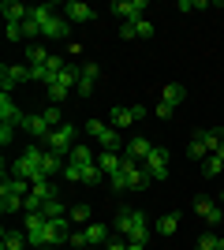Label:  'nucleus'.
<instances>
[{
  "instance_id": "1",
  "label": "nucleus",
  "mask_w": 224,
  "mask_h": 250,
  "mask_svg": "<svg viewBox=\"0 0 224 250\" xmlns=\"http://www.w3.org/2000/svg\"><path fill=\"white\" fill-rule=\"evenodd\" d=\"M108 183H112V190H146L153 183V176L146 172V165L123 157V168H120L116 176H108Z\"/></svg>"
},
{
  "instance_id": "2",
  "label": "nucleus",
  "mask_w": 224,
  "mask_h": 250,
  "mask_svg": "<svg viewBox=\"0 0 224 250\" xmlns=\"http://www.w3.org/2000/svg\"><path fill=\"white\" fill-rule=\"evenodd\" d=\"M116 231H120L127 243H149V231H153V228H149L146 213H139V209H120Z\"/></svg>"
},
{
  "instance_id": "3",
  "label": "nucleus",
  "mask_w": 224,
  "mask_h": 250,
  "mask_svg": "<svg viewBox=\"0 0 224 250\" xmlns=\"http://www.w3.org/2000/svg\"><path fill=\"white\" fill-rule=\"evenodd\" d=\"M11 176L30 179V183H34V179H49V176H45V149L41 146H30L15 165H11Z\"/></svg>"
},
{
  "instance_id": "4",
  "label": "nucleus",
  "mask_w": 224,
  "mask_h": 250,
  "mask_svg": "<svg viewBox=\"0 0 224 250\" xmlns=\"http://www.w3.org/2000/svg\"><path fill=\"white\" fill-rule=\"evenodd\" d=\"M82 131H86L90 138H97V146H101V149H116V153H120V149L127 146V142H123V135H120L112 124H105V120H90Z\"/></svg>"
},
{
  "instance_id": "5",
  "label": "nucleus",
  "mask_w": 224,
  "mask_h": 250,
  "mask_svg": "<svg viewBox=\"0 0 224 250\" xmlns=\"http://www.w3.org/2000/svg\"><path fill=\"white\" fill-rule=\"evenodd\" d=\"M75 135H79V127L75 124H64V127H56L53 135H49V142H45V149H53V153H71L79 142H75Z\"/></svg>"
},
{
  "instance_id": "6",
  "label": "nucleus",
  "mask_w": 224,
  "mask_h": 250,
  "mask_svg": "<svg viewBox=\"0 0 224 250\" xmlns=\"http://www.w3.org/2000/svg\"><path fill=\"white\" fill-rule=\"evenodd\" d=\"M146 8H149L146 0H112V4H108V11H112V15H120L123 22H139V19H146V15H142Z\"/></svg>"
},
{
  "instance_id": "7",
  "label": "nucleus",
  "mask_w": 224,
  "mask_h": 250,
  "mask_svg": "<svg viewBox=\"0 0 224 250\" xmlns=\"http://www.w3.org/2000/svg\"><path fill=\"white\" fill-rule=\"evenodd\" d=\"M30 79V67H22V63H4L0 67V94H11L19 83Z\"/></svg>"
},
{
  "instance_id": "8",
  "label": "nucleus",
  "mask_w": 224,
  "mask_h": 250,
  "mask_svg": "<svg viewBox=\"0 0 224 250\" xmlns=\"http://www.w3.org/2000/svg\"><path fill=\"white\" fill-rule=\"evenodd\" d=\"M142 165H146V172L157 179V183H161V179H168V149H164V146H153Z\"/></svg>"
},
{
  "instance_id": "9",
  "label": "nucleus",
  "mask_w": 224,
  "mask_h": 250,
  "mask_svg": "<svg viewBox=\"0 0 224 250\" xmlns=\"http://www.w3.org/2000/svg\"><path fill=\"white\" fill-rule=\"evenodd\" d=\"M71 243V217H53L49 220V250Z\"/></svg>"
},
{
  "instance_id": "10",
  "label": "nucleus",
  "mask_w": 224,
  "mask_h": 250,
  "mask_svg": "<svg viewBox=\"0 0 224 250\" xmlns=\"http://www.w3.org/2000/svg\"><path fill=\"white\" fill-rule=\"evenodd\" d=\"M19 127H22V131H30L38 142H49V135H53V127H49V120H45L41 112H26Z\"/></svg>"
},
{
  "instance_id": "11",
  "label": "nucleus",
  "mask_w": 224,
  "mask_h": 250,
  "mask_svg": "<svg viewBox=\"0 0 224 250\" xmlns=\"http://www.w3.org/2000/svg\"><path fill=\"white\" fill-rule=\"evenodd\" d=\"M67 34H71V22H67V15H64V11H56L53 19L45 22L41 38H45V42H60V38H67Z\"/></svg>"
},
{
  "instance_id": "12",
  "label": "nucleus",
  "mask_w": 224,
  "mask_h": 250,
  "mask_svg": "<svg viewBox=\"0 0 224 250\" xmlns=\"http://www.w3.org/2000/svg\"><path fill=\"white\" fill-rule=\"evenodd\" d=\"M64 15H67L71 26H75V22H94L97 19V11L90 8V4H82V0H67V4H64Z\"/></svg>"
},
{
  "instance_id": "13",
  "label": "nucleus",
  "mask_w": 224,
  "mask_h": 250,
  "mask_svg": "<svg viewBox=\"0 0 224 250\" xmlns=\"http://www.w3.org/2000/svg\"><path fill=\"white\" fill-rule=\"evenodd\" d=\"M149 149H153V142H149L146 135H135V138H127V146H123V157H127V161H146L149 157Z\"/></svg>"
},
{
  "instance_id": "14",
  "label": "nucleus",
  "mask_w": 224,
  "mask_h": 250,
  "mask_svg": "<svg viewBox=\"0 0 224 250\" xmlns=\"http://www.w3.org/2000/svg\"><path fill=\"white\" fill-rule=\"evenodd\" d=\"M97 79H101V67H97V63H86V67H79V86H75V90L82 97H90L94 86H97Z\"/></svg>"
},
{
  "instance_id": "15",
  "label": "nucleus",
  "mask_w": 224,
  "mask_h": 250,
  "mask_svg": "<svg viewBox=\"0 0 224 250\" xmlns=\"http://www.w3.org/2000/svg\"><path fill=\"white\" fill-rule=\"evenodd\" d=\"M97 168H101L105 176H116L120 168H123V153H116V149H101V153H97Z\"/></svg>"
},
{
  "instance_id": "16",
  "label": "nucleus",
  "mask_w": 224,
  "mask_h": 250,
  "mask_svg": "<svg viewBox=\"0 0 224 250\" xmlns=\"http://www.w3.org/2000/svg\"><path fill=\"white\" fill-rule=\"evenodd\" d=\"M22 116H26V112H19V104L11 101V94H0V120H4V124H15V127H19Z\"/></svg>"
},
{
  "instance_id": "17",
  "label": "nucleus",
  "mask_w": 224,
  "mask_h": 250,
  "mask_svg": "<svg viewBox=\"0 0 224 250\" xmlns=\"http://www.w3.org/2000/svg\"><path fill=\"white\" fill-rule=\"evenodd\" d=\"M108 235H112V228L108 224H101V220H94V224H86V239H90V247H108Z\"/></svg>"
},
{
  "instance_id": "18",
  "label": "nucleus",
  "mask_w": 224,
  "mask_h": 250,
  "mask_svg": "<svg viewBox=\"0 0 224 250\" xmlns=\"http://www.w3.org/2000/svg\"><path fill=\"white\" fill-rule=\"evenodd\" d=\"M0 11H4V22H26V15H30V8L19 4V0H4Z\"/></svg>"
},
{
  "instance_id": "19",
  "label": "nucleus",
  "mask_w": 224,
  "mask_h": 250,
  "mask_svg": "<svg viewBox=\"0 0 224 250\" xmlns=\"http://www.w3.org/2000/svg\"><path fill=\"white\" fill-rule=\"evenodd\" d=\"M108 124L116 127V131H127V127H131V124H139V120H135V112H131V108H123V104H116V108L108 112Z\"/></svg>"
},
{
  "instance_id": "20",
  "label": "nucleus",
  "mask_w": 224,
  "mask_h": 250,
  "mask_svg": "<svg viewBox=\"0 0 224 250\" xmlns=\"http://www.w3.org/2000/svg\"><path fill=\"white\" fill-rule=\"evenodd\" d=\"M221 172H224V146L217 149V153H209V157H205V161H202V176H205V179L221 176Z\"/></svg>"
},
{
  "instance_id": "21",
  "label": "nucleus",
  "mask_w": 224,
  "mask_h": 250,
  "mask_svg": "<svg viewBox=\"0 0 224 250\" xmlns=\"http://www.w3.org/2000/svg\"><path fill=\"white\" fill-rule=\"evenodd\" d=\"M53 52L45 49V45H26V67H45Z\"/></svg>"
},
{
  "instance_id": "22",
  "label": "nucleus",
  "mask_w": 224,
  "mask_h": 250,
  "mask_svg": "<svg viewBox=\"0 0 224 250\" xmlns=\"http://www.w3.org/2000/svg\"><path fill=\"white\" fill-rule=\"evenodd\" d=\"M0 247H4V250H26L30 243H26V235H19V231H11V228H4V231H0Z\"/></svg>"
},
{
  "instance_id": "23",
  "label": "nucleus",
  "mask_w": 224,
  "mask_h": 250,
  "mask_svg": "<svg viewBox=\"0 0 224 250\" xmlns=\"http://www.w3.org/2000/svg\"><path fill=\"white\" fill-rule=\"evenodd\" d=\"M183 97H187V86H183V83H168L164 90H161V101H164V104H172V108H176V104H180Z\"/></svg>"
},
{
  "instance_id": "24",
  "label": "nucleus",
  "mask_w": 224,
  "mask_h": 250,
  "mask_svg": "<svg viewBox=\"0 0 224 250\" xmlns=\"http://www.w3.org/2000/svg\"><path fill=\"white\" fill-rule=\"evenodd\" d=\"M67 161H71V165H79V168H86V165H97V153L90 146H75L71 153H67Z\"/></svg>"
},
{
  "instance_id": "25",
  "label": "nucleus",
  "mask_w": 224,
  "mask_h": 250,
  "mask_svg": "<svg viewBox=\"0 0 224 250\" xmlns=\"http://www.w3.org/2000/svg\"><path fill=\"white\" fill-rule=\"evenodd\" d=\"M19 209H22V198L0 187V213H4V217H11V213H19Z\"/></svg>"
},
{
  "instance_id": "26",
  "label": "nucleus",
  "mask_w": 224,
  "mask_h": 250,
  "mask_svg": "<svg viewBox=\"0 0 224 250\" xmlns=\"http://www.w3.org/2000/svg\"><path fill=\"white\" fill-rule=\"evenodd\" d=\"M34 198H41V206L49 198H60V194H56V187H53V179H34V190H30Z\"/></svg>"
},
{
  "instance_id": "27",
  "label": "nucleus",
  "mask_w": 224,
  "mask_h": 250,
  "mask_svg": "<svg viewBox=\"0 0 224 250\" xmlns=\"http://www.w3.org/2000/svg\"><path fill=\"white\" fill-rule=\"evenodd\" d=\"M4 190H11V194L26 198V194L34 190V183H30V179H19V176H8V179H4Z\"/></svg>"
},
{
  "instance_id": "28",
  "label": "nucleus",
  "mask_w": 224,
  "mask_h": 250,
  "mask_svg": "<svg viewBox=\"0 0 224 250\" xmlns=\"http://www.w3.org/2000/svg\"><path fill=\"white\" fill-rule=\"evenodd\" d=\"M187 153H191V161H205V157H209V149H205V138H202V131H194V135H191V146H187Z\"/></svg>"
},
{
  "instance_id": "29",
  "label": "nucleus",
  "mask_w": 224,
  "mask_h": 250,
  "mask_svg": "<svg viewBox=\"0 0 224 250\" xmlns=\"http://www.w3.org/2000/svg\"><path fill=\"white\" fill-rule=\"evenodd\" d=\"M180 213H164V217L157 220V235H176V228H180Z\"/></svg>"
},
{
  "instance_id": "30",
  "label": "nucleus",
  "mask_w": 224,
  "mask_h": 250,
  "mask_svg": "<svg viewBox=\"0 0 224 250\" xmlns=\"http://www.w3.org/2000/svg\"><path fill=\"white\" fill-rule=\"evenodd\" d=\"M67 217H71V224H94V209L86 206H71V213H67Z\"/></svg>"
},
{
  "instance_id": "31",
  "label": "nucleus",
  "mask_w": 224,
  "mask_h": 250,
  "mask_svg": "<svg viewBox=\"0 0 224 250\" xmlns=\"http://www.w3.org/2000/svg\"><path fill=\"white\" fill-rule=\"evenodd\" d=\"M202 138H205V149L217 153V149L224 146V127H217V131H202Z\"/></svg>"
},
{
  "instance_id": "32",
  "label": "nucleus",
  "mask_w": 224,
  "mask_h": 250,
  "mask_svg": "<svg viewBox=\"0 0 224 250\" xmlns=\"http://www.w3.org/2000/svg\"><path fill=\"white\" fill-rule=\"evenodd\" d=\"M41 217H49V220H53V217H67L64 202H60V198H49V202L41 206Z\"/></svg>"
},
{
  "instance_id": "33",
  "label": "nucleus",
  "mask_w": 224,
  "mask_h": 250,
  "mask_svg": "<svg viewBox=\"0 0 224 250\" xmlns=\"http://www.w3.org/2000/svg\"><path fill=\"white\" fill-rule=\"evenodd\" d=\"M41 116L49 120V127H53V131H56V127H64V112H60V104H49V108H41Z\"/></svg>"
},
{
  "instance_id": "34",
  "label": "nucleus",
  "mask_w": 224,
  "mask_h": 250,
  "mask_svg": "<svg viewBox=\"0 0 224 250\" xmlns=\"http://www.w3.org/2000/svg\"><path fill=\"white\" fill-rule=\"evenodd\" d=\"M101 179H105V172H101L97 165H86V168H82V183H86V187H97Z\"/></svg>"
},
{
  "instance_id": "35",
  "label": "nucleus",
  "mask_w": 224,
  "mask_h": 250,
  "mask_svg": "<svg viewBox=\"0 0 224 250\" xmlns=\"http://www.w3.org/2000/svg\"><path fill=\"white\" fill-rule=\"evenodd\" d=\"M67 94H71V86H67V83H60V79H56V83H49V97H53V104H60Z\"/></svg>"
},
{
  "instance_id": "36",
  "label": "nucleus",
  "mask_w": 224,
  "mask_h": 250,
  "mask_svg": "<svg viewBox=\"0 0 224 250\" xmlns=\"http://www.w3.org/2000/svg\"><path fill=\"white\" fill-rule=\"evenodd\" d=\"M213 206H217V202L209 198V194H198V198H194V213H198V217H202V220H205V213H209V209H213Z\"/></svg>"
},
{
  "instance_id": "37",
  "label": "nucleus",
  "mask_w": 224,
  "mask_h": 250,
  "mask_svg": "<svg viewBox=\"0 0 224 250\" xmlns=\"http://www.w3.org/2000/svg\"><path fill=\"white\" fill-rule=\"evenodd\" d=\"M60 176H64L67 183H82V168H79V165H71V161H67V165H64V172H60Z\"/></svg>"
},
{
  "instance_id": "38",
  "label": "nucleus",
  "mask_w": 224,
  "mask_h": 250,
  "mask_svg": "<svg viewBox=\"0 0 224 250\" xmlns=\"http://www.w3.org/2000/svg\"><path fill=\"white\" fill-rule=\"evenodd\" d=\"M217 231H205V235H198V250H217Z\"/></svg>"
},
{
  "instance_id": "39",
  "label": "nucleus",
  "mask_w": 224,
  "mask_h": 250,
  "mask_svg": "<svg viewBox=\"0 0 224 250\" xmlns=\"http://www.w3.org/2000/svg\"><path fill=\"white\" fill-rule=\"evenodd\" d=\"M120 38H123V42H139V30H135V22H120Z\"/></svg>"
},
{
  "instance_id": "40",
  "label": "nucleus",
  "mask_w": 224,
  "mask_h": 250,
  "mask_svg": "<svg viewBox=\"0 0 224 250\" xmlns=\"http://www.w3.org/2000/svg\"><path fill=\"white\" fill-rule=\"evenodd\" d=\"M209 8V0H180V11H202Z\"/></svg>"
},
{
  "instance_id": "41",
  "label": "nucleus",
  "mask_w": 224,
  "mask_h": 250,
  "mask_svg": "<svg viewBox=\"0 0 224 250\" xmlns=\"http://www.w3.org/2000/svg\"><path fill=\"white\" fill-rule=\"evenodd\" d=\"M15 138V124H0V146H11Z\"/></svg>"
},
{
  "instance_id": "42",
  "label": "nucleus",
  "mask_w": 224,
  "mask_h": 250,
  "mask_svg": "<svg viewBox=\"0 0 224 250\" xmlns=\"http://www.w3.org/2000/svg\"><path fill=\"white\" fill-rule=\"evenodd\" d=\"M71 247H75V250H90V239H86V231H71Z\"/></svg>"
},
{
  "instance_id": "43",
  "label": "nucleus",
  "mask_w": 224,
  "mask_h": 250,
  "mask_svg": "<svg viewBox=\"0 0 224 250\" xmlns=\"http://www.w3.org/2000/svg\"><path fill=\"white\" fill-rule=\"evenodd\" d=\"M8 42H26L22 38V22H8Z\"/></svg>"
},
{
  "instance_id": "44",
  "label": "nucleus",
  "mask_w": 224,
  "mask_h": 250,
  "mask_svg": "<svg viewBox=\"0 0 224 250\" xmlns=\"http://www.w3.org/2000/svg\"><path fill=\"white\" fill-rule=\"evenodd\" d=\"M135 30H139V38H153V22H149V19H139V22H135Z\"/></svg>"
},
{
  "instance_id": "45",
  "label": "nucleus",
  "mask_w": 224,
  "mask_h": 250,
  "mask_svg": "<svg viewBox=\"0 0 224 250\" xmlns=\"http://www.w3.org/2000/svg\"><path fill=\"white\" fill-rule=\"evenodd\" d=\"M176 112V108H172V104H164V101H157V120H168V116Z\"/></svg>"
},
{
  "instance_id": "46",
  "label": "nucleus",
  "mask_w": 224,
  "mask_h": 250,
  "mask_svg": "<svg viewBox=\"0 0 224 250\" xmlns=\"http://www.w3.org/2000/svg\"><path fill=\"white\" fill-rule=\"evenodd\" d=\"M105 250H127V239H108Z\"/></svg>"
},
{
  "instance_id": "47",
  "label": "nucleus",
  "mask_w": 224,
  "mask_h": 250,
  "mask_svg": "<svg viewBox=\"0 0 224 250\" xmlns=\"http://www.w3.org/2000/svg\"><path fill=\"white\" fill-rule=\"evenodd\" d=\"M131 112H135V120H146L149 108H146V104H131Z\"/></svg>"
},
{
  "instance_id": "48",
  "label": "nucleus",
  "mask_w": 224,
  "mask_h": 250,
  "mask_svg": "<svg viewBox=\"0 0 224 250\" xmlns=\"http://www.w3.org/2000/svg\"><path fill=\"white\" fill-rule=\"evenodd\" d=\"M127 250H146V243H127Z\"/></svg>"
},
{
  "instance_id": "49",
  "label": "nucleus",
  "mask_w": 224,
  "mask_h": 250,
  "mask_svg": "<svg viewBox=\"0 0 224 250\" xmlns=\"http://www.w3.org/2000/svg\"><path fill=\"white\" fill-rule=\"evenodd\" d=\"M221 198H224V187H221Z\"/></svg>"
},
{
  "instance_id": "50",
  "label": "nucleus",
  "mask_w": 224,
  "mask_h": 250,
  "mask_svg": "<svg viewBox=\"0 0 224 250\" xmlns=\"http://www.w3.org/2000/svg\"><path fill=\"white\" fill-rule=\"evenodd\" d=\"M90 250H101V247H90Z\"/></svg>"
}]
</instances>
